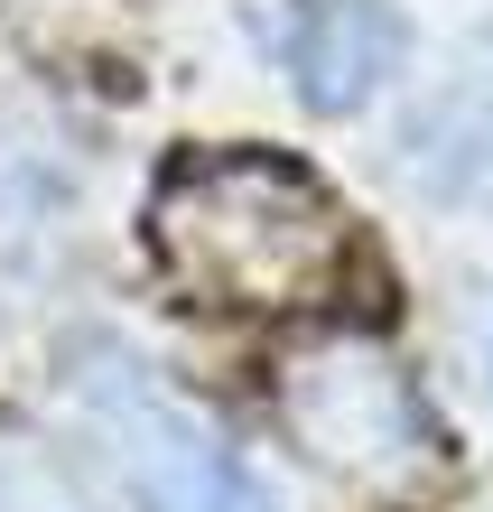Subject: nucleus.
Returning <instances> with one entry per match:
<instances>
[{"label":"nucleus","mask_w":493,"mask_h":512,"mask_svg":"<svg viewBox=\"0 0 493 512\" xmlns=\"http://www.w3.org/2000/svg\"><path fill=\"white\" fill-rule=\"evenodd\" d=\"M0 512H94V494L38 438H0Z\"/></svg>","instance_id":"nucleus-6"},{"label":"nucleus","mask_w":493,"mask_h":512,"mask_svg":"<svg viewBox=\"0 0 493 512\" xmlns=\"http://www.w3.org/2000/svg\"><path fill=\"white\" fill-rule=\"evenodd\" d=\"M159 261L205 308H317L354 270V233L289 159H196L159 196Z\"/></svg>","instance_id":"nucleus-1"},{"label":"nucleus","mask_w":493,"mask_h":512,"mask_svg":"<svg viewBox=\"0 0 493 512\" xmlns=\"http://www.w3.org/2000/svg\"><path fill=\"white\" fill-rule=\"evenodd\" d=\"M84 410L112 438V466L140 494V512H270L261 475L196 410H177L140 364H94L84 373Z\"/></svg>","instance_id":"nucleus-2"},{"label":"nucleus","mask_w":493,"mask_h":512,"mask_svg":"<svg viewBox=\"0 0 493 512\" xmlns=\"http://www.w3.org/2000/svg\"><path fill=\"white\" fill-rule=\"evenodd\" d=\"M410 140H419L410 168H419L438 196H475V205H493V47H484V66L456 84V94L428 112Z\"/></svg>","instance_id":"nucleus-5"},{"label":"nucleus","mask_w":493,"mask_h":512,"mask_svg":"<svg viewBox=\"0 0 493 512\" xmlns=\"http://www.w3.org/2000/svg\"><path fill=\"white\" fill-rule=\"evenodd\" d=\"M484 382H493V345H484Z\"/></svg>","instance_id":"nucleus-7"},{"label":"nucleus","mask_w":493,"mask_h":512,"mask_svg":"<svg viewBox=\"0 0 493 512\" xmlns=\"http://www.w3.org/2000/svg\"><path fill=\"white\" fill-rule=\"evenodd\" d=\"M280 419H289V438L307 447L317 466L335 475H400L419 457V401H410V382H400L391 354L373 345H307L289 382H280Z\"/></svg>","instance_id":"nucleus-3"},{"label":"nucleus","mask_w":493,"mask_h":512,"mask_svg":"<svg viewBox=\"0 0 493 512\" xmlns=\"http://www.w3.org/2000/svg\"><path fill=\"white\" fill-rule=\"evenodd\" d=\"M410 28H400L382 0H298L289 28H280V56L298 75V94L317 112H354L382 94V75L400 66Z\"/></svg>","instance_id":"nucleus-4"}]
</instances>
